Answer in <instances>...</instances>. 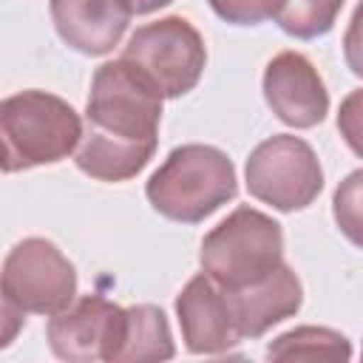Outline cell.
<instances>
[{"label": "cell", "mask_w": 363, "mask_h": 363, "mask_svg": "<svg viewBox=\"0 0 363 363\" xmlns=\"http://www.w3.org/2000/svg\"><path fill=\"white\" fill-rule=\"evenodd\" d=\"M176 318L190 354H224L241 343L224 289L204 272L193 275L179 292Z\"/></svg>", "instance_id": "30bf717a"}, {"label": "cell", "mask_w": 363, "mask_h": 363, "mask_svg": "<svg viewBox=\"0 0 363 363\" xmlns=\"http://www.w3.org/2000/svg\"><path fill=\"white\" fill-rule=\"evenodd\" d=\"M125 309L102 295L74 298L65 309L51 315L45 337L51 352L68 363H113L122 337Z\"/></svg>", "instance_id": "ba28073f"}, {"label": "cell", "mask_w": 363, "mask_h": 363, "mask_svg": "<svg viewBox=\"0 0 363 363\" xmlns=\"http://www.w3.org/2000/svg\"><path fill=\"white\" fill-rule=\"evenodd\" d=\"M284 261V230L281 224L255 210L235 207L218 221L201 241L199 264L221 289H238L264 281Z\"/></svg>", "instance_id": "277c9868"}, {"label": "cell", "mask_w": 363, "mask_h": 363, "mask_svg": "<svg viewBox=\"0 0 363 363\" xmlns=\"http://www.w3.org/2000/svg\"><path fill=\"white\" fill-rule=\"evenodd\" d=\"M238 193L230 156L213 145H182L153 170L145 184L150 207L179 224H199Z\"/></svg>", "instance_id": "3957f363"}, {"label": "cell", "mask_w": 363, "mask_h": 363, "mask_svg": "<svg viewBox=\"0 0 363 363\" xmlns=\"http://www.w3.org/2000/svg\"><path fill=\"white\" fill-rule=\"evenodd\" d=\"M210 9L233 26H258L275 20L284 0H207Z\"/></svg>", "instance_id": "2e32d148"}, {"label": "cell", "mask_w": 363, "mask_h": 363, "mask_svg": "<svg viewBox=\"0 0 363 363\" xmlns=\"http://www.w3.org/2000/svg\"><path fill=\"white\" fill-rule=\"evenodd\" d=\"M170 3L173 0H130V9H133V14H150V11H159Z\"/></svg>", "instance_id": "d6986e66"}, {"label": "cell", "mask_w": 363, "mask_h": 363, "mask_svg": "<svg viewBox=\"0 0 363 363\" xmlns=\"http://www.w3.org/2000/svg\"><path fill=\"white\" fill-rule=\"evenodd\" d=\"M0 281L23 312L57 315L77 298V269L62 250L48 238L17 241L6 261Z\"/></svg>", "instance_id": "52a82bcc"}, {"label": "cell", "mask_w": 363, "mask_h": 363, "mask_svg": "<svg viewBox=\"0 0 363 363\" xmlns=\"http://www.w3.org/2000/svg\"><path fill=\"white\" fill-rule=\"evenodd\" d=\"M119 60L133 65L164 99H176L199 85L207 48L193 23L170 14L139 26L128 37Z\"/></svg>", "instance_id": "5b68a950"}, {"label": "cell", "mask_w": 363, "mask_h": 363, "mask_svg": "<svg viewBox=\"0 0 363 363\" xmlns=\"http://www.w3.org/2000/svg\"><path fill=\"white\" fill-rule=\"evenodd\" d=\"M48 11L60 40L85 57L113 51L133 17L130 0H48Z\"/></svg>", "instance_id": "8fae6325"}, {"label": "cell", "mask_w": 363, "mask_h": 363, "mask_svg": "<svg viewBox=\"0 0 363 363\" xmlns=\"http://www.w3.org/2000/svg\"><path fill=\"white\" fill-rule=\"evenodd\" d=\"M164 96L125 60L102 62L91 77L85 125L74 147L77 167L96 182H128L147 167L159 145Z\"/></svg>", "instance_id": "6da1fadb"}, {"label": "cell", "mask_w": 363, "mask_h": 363, "mask_svg": "<svg viewBox=\"0 0 363 363\" xmlns=\"http://www.w3.org/2000/svg\"><path fill=\"white\" fill-rule=\"evenodd\" d=\"M176 354L167 315L153 303H136L125 309L122 337L113 363H147L170 360Z\"/></svg>", "instance_id": "4fadbf2b"}, {"label": "cell", "mask_w": 363, "mask_h": 363, "mask_svg": "<svg viewBox=\"0 0 363 363\" xmlns=\"http://www.w3.org/2000/svg\"><path fill=\"white\" fill-rule=\"evenodd\" d=\"M267 357L275 360H349L352 343L346 335L326 326H298L284 332L267 346Z\"/></svg>", "instance_id": "5bb4252c"}, {"label": "cell", "mask_w": 363, "mask_h": 363, "mask_svg": "<svg viewBox=\"0 0 363 363\" xmlns=\"http://www.w3.org/2000/svg\"><path fill=\"white\" fill-rule=\"evenodd\" d=\"M244 176L250 196L281 213L309 207L323 190V167L312 145L292 133H278L255 145Z\"/></svg>", "instance_id": "8992f818"}, {"label": "cell", "mask_w": 363, "mask_h": 363, "mask_svg": "<svg viewBox=\"0 0 363 363\" xmlns=\"http://www.w3.org/2000/svg\"><path fill=\"white\" fill-rule=\"evenodd\" d=\"M26 326V312L14 303V298L6 292L3 281H0V349L11 346L17 340V335Z\"/></svg>", "instance_id": "ac0fdd59"}, {"label": "cell", "mask_w": 363, "mask_h": 363, "mask_svg": "<svg viewBox=\"0 0 363 363\" xmlns=\"http://www.w3.org/2000/svg\"><path fill=\"white\" fill-rule=\"evenodd\" d=\"M346 0H284L278 26L295 40H318L332 31Z\"/></svg>", "instance_id": "9a60e30c"}, {"label": "cell", "mask_w": 363, "mask_h": 363, "mask_svg": "<svg viewBox=\"0 0 363 363\" xmlns=\"http://www.w3.org/2000/svg\"><path fill=\"white\" fill-rule=\"evenodd\" d=\"M357 187H360V170H354L349 179H346V184L343 187H337V193H335V218H337V227H343L346 233H349V238L357 244Z\"/></svg>", "instance_id": "e0dca14e"}, {"label": "cell", "mask_w": 363, "mask_h": 363, "mask_svg": "<svg viewBox=\"0 0 363 363\" xmlns=\"http://www.w3.org/2000/svg\"><path fill=\"white\" fill-rule=\"evenodd\" d=\"M224 295H227L233 323L241 340L261 337L275 323L298 315L303 303V286L298 275L292 272V267L284 261L264 281L238 286V289H224Z\"/></svg>", "instance_id": "7c38bea8"}, {"label": "cell", "mask_w": 363, "mask_h": 363, "mask_svg": "<svg viewBox=\"0 0 363 363\" xmlns=\"http://www.w3.org/2000/svg\"><path fill=\"white\" fill-rule=\"evenodd\" d=\"M264 99L272 113L298 130L315 128L329 113L326 85L301 51H281L264 68Z\"/></svg>", "instance_id": "9c48e42d"}, {"label": "cell", "mask_w": 363, "mask_h": 363, "mask_svg": "<svg viewBox=\"0 0 363 363\" xmlns=\"http://www.w3.org/2000/svg\"><path fill=\"white\" fill-rule=\"evenodd\" d=\"M82 119L57 94L31 88L0 99V173H20L68 159Z\"/></svg>", "instance_id": "7a4b0ae2"}]
</instances>
